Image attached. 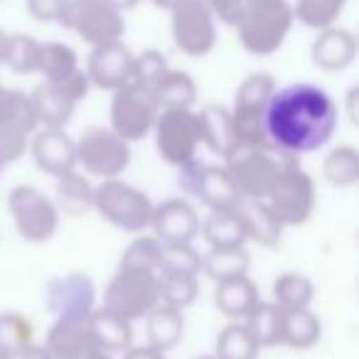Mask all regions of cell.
Instances as JSON below:
<instances>
[{"label":"cell","mask_w":359,"mask_h":359,"mask_svg":"<svg viewBox=\"0 0 359 359\" xmlns=\"http://www.w3.org/2000/svg\"><path fill=\"white\" fill-rule=\"evenodd\" d=\"M339 123L332 96L315 84L276 89L266 109V140L280 158H295L325 148Z\"/></svg>","instance_id":"cell-1"},{"label":"cell","mask_w":359,"mask_h":359,"mask_svg":"<svg viewBox=\"0 0 359 359\" xmlns=\"http://www.w3.org/2000/svg\"><path fill=\"white\" fill-rule=\"evenodd\" d=\"M293 22L288 0H249L244 18L236 25V37L249 55L269 57L283 47Z\"/></svg>","instance_id":"cell-2"},{"label":"cell","mask_w":359,"mask_h":359,"mask_svg":"<svg viewBox=\"0 0 359 359\" xmlns=\"http://www.w3.org/2000/svg\"><path fill=\"white\" fill-rule=\"evenodd\" d=\"M276 79L266 72L246 76L239 84L231 104V123H234L236 143L239 148H269L266 140V109L271 96L276 94Z\"/></svg>","instance_id":"cell-3"},{"label":"cell","mask_w":359,"mask_h":359,"mask_svg":"<svg viewBox=\"0 0 359 359\" xmlns=\"http://www.w3.org/2000/svg\"><path fill=\"white\" fill-rule=\"evenodd\" d=\"M153 202L143 190L128 185L126 180H101V185L94 187V210L111 226L130 234H140L150 226L153 217Z\"/></svg>","instance_id":"cell-4"},{"label":"cell","mask_w":359,"mask_h":359,"mask_svg":"<svg viewBox=\"0 0 359 359\" xmlns=\"http://www.w3.org/2000/svg\"><path fill=\"white\" fill-rule=\"evenodd\" d=\"M266 202L285 229L308 224L315 212V205H318L315 180L300 168L298 160L285 163L280 172L276 175L273 185L266 195Z\"/></svg>","instance_id":"cell-5"},{"label":"cell","mask_w":359,"mask_h":359,"mask_svg":"<svg viewBox=\"0 0 359 359\" xmlns=\"http://www.w3.org/2000/svg\"><path fill=\"white\" fill-rule=\"evenodd\" d=\"M57 22L91 47L116 42L126 32L123 13L111 8L106 0H67Z\"/></svg>","instance_id":"cell-6"},{"label":"cell","mask_w":359,"mask_h":359,"mask_svg":"<svg viewBox=\"0 0 359 359\" xmlns=\"http://www.w3.org/2000/svg\"><path fill=\"white\" fill-rule=\"evenodd\" d=\"M158 305V273L153 271L118 269L104 290V308L128 323L145 318Z\"/></svg>","instance_id":"cell-7"},{"label":"cell","mask_w":359,"mask_h":359,"mask_svg":"<svg viewBox=\"0 0 359 359\" xmlns=\"http://www.w3.org/2000/svg\"><path fill=\"white\" fill-rule=\"evenodd\" d=\"M8 210L15 222L18 234L30 244H45L60 229V210L55 200L35 185H18L8 195Z\"/></svg>","instance_id":"cell-8"},{"label":"cell","mask_w":359,"mask_h":359,"mask_svg":"<svg viewBox=\"0 0 359 359\" xmlns=\"http://www.w3.org/2000/svg\"><path fill=\"white\" fill-rule=\"evenodd\" d=\"M177 170L180 187L195 195L210 212H236V207L244 200L224 165H207L192 160Z\"/></svg>","instance_id":"cell-9"},{"label":"cell","mask_w":359,"mask_h":359,"mask_svg":"<svg viewBox=\"0 0 359 359\" xmlns=\"http://www.w3.org/2000/svg\"><path fill=\"white\" fill-rule=\"evenodd\" d=\"M76 165L101 180H114L128 170L130 143L104 126H91L76 140Z\"/></svg>","instance_id":"cell-10"},{"label":"cell","mask_w":359,"mask_h":359,"mask_svg":"<svg viewBox=\"0 0 359 359\" xmlns=\"http://www.w3.org/2000/svg\"><path fill=\"white\" fill-rule=\"evenodd\" d=\"M158 114L160 109L155 104L153 91L138 84H126L114 91L109 128L126 143H138L153 133Z\"/></svg>","instance_id":"cell-11"},{"label":"cell","mask_w":359,"mask_h":359,"mask_svg":"<svg viewBox=\"0 0 359 359\" xmlns=\"http://www.w3.org/2000/svg\"><path fill=\"white\" fill-rule=\"evenodd\" d=\"M293 160L295 158H280L266 148H239L224 160V168L229 170L244 200H266L276 175L285 163H293Z\"/></svg>","instance_id":"cell-12"},{"label":"cell","mask_w":359,"mask_h":359,"mask_svg":"<svg viewBox=\"0 0 359 359\" xmlns=\"http://www.w3.org/2000/svg\"><path fill=\"white\" fill-rule=\"evenodd\" d=\"M172 40L182 55L207 57L217 45V20L205 0H177L170 8Z\"/></svg>","instance_id":"cell-13"},{"label":"cell","mask_w":359,"mask_h":359,"mask_svg":"<svg viewBox=\"0 0 359 359\" xmlns=\"http://www.w3.org/2000/svg\"><path fill=\"white\" fill-rule=\"evenodd\" d=\"M153 135L160 158L172 168H182L197 160L202 138L195 111H160Z\"/></svg>","instance_id":"cell-14"},{"label":"cell","mask_w":359,"mask_h":359,"mask_svg":"<svg viewBox=\"0 0 359 359\" xmlns=\"http://www.w3.org/2000/svg\"><path fill=\"white\" fill-rule=\"evenodd\" d=\"M45 303L57 320H89L96 310V285L84 273L60 276L47 283Z\"/></svg>","instance_id":"cell-15"},{"label":"cell","mask_w":359,"mask_h":359,"mask_svg":"<svg viewBox=\"0 0 359 359\" xmlns=\"http://www.w3.org/2000/svg\"><path fill=\"white\" fill-rule=\"evenodd\" d=\"M200 215L185 197H170L153 207L150 229L163 246L170 244H192L200 236Z\"/></svg>","instance_id":"cell-16"},{"label":"cell","mask_w":359,"mask_h":359,"mask_svg":"<svg viewBox=\"0 0 359 359\" xmlns=\"http://www.w3.org/2000/svg\"><path fill=\"white\" fill-rule=\"evenodd\" d=\"M130 67H133V52L121 40H116L99 47H91V55L84 72L89 76L91 86L116 91L130 81Z\"/></svg>","instance_id":"cell-17"},{"label":"cell","mask_w":359,"mask_h":359,"mask_svg":"<svg viewBox=\"0 0 359 359\" xmlns=\"http://www.w3.org/2000/svg\"><path fill=\"white\" fill-rule=\"evenodd\" d=\"M32 160L45 175L62 177L76 170V140L67 135L65 130L37 128L30 138Z\"/></svg>","instance_id":"cell-18"},{"label":"cell","mask_w":359,"mask_h":359,"mask_svg":"<svg viewBox=\"0 0 359 359\" xmlns=\"http://www.w3.org/2000/svg\"><path fill=\"white\" fill-rule=\"evenodd\" d=\"M310 57H313V65L320 69L342 72L357 57V37L337 25L320 30L313 40V47H310Z\"/></svg>","instance_id":"cell-19"},{"label":"cell","mask_w":359,"mask_h":359,"mask_svg":"<svg viewBox=\"0 0 359 359\" xmlns=\"http://www.w3.org/2000/svg\"><path fill=\"white\" fill-rule=\"evenodd\" d=\"M45 349L52 359H84L99 347L91 337L89 320H55L47 332Z\"/></svg>","instance_id":"cell-20"},{"label":"cell","mask_w":359,"mask_h":359,"mask_svg":"<svg viewBox=\"0 0 359 359\" xmlns=\"http://www.w3.org/2000/svg\"><path fill=\"white\" fill-rule=\"evenodd\" d=\"M236 215L244 224L246 241H254L264 249H276L280 244L285 226L280 224V219L273 215L266 200H241Z\"/></svg>","instance_id":"cell-21"},{"label":"cell","mask_w":359,"mask_h":359,"mask_svg":"<svg viewBox=\"0 0 359 359\" xmlns=\"http://www.w3.org/2000/svg\"><path fill=\"white\" fill-rule=\"evenodd\" d=\"M197 123H200V138L207 148L215 155L229 158L239 150L234 133V123H231V114L226 106L222 104H207L205 109L197 114Z\"/></svg>","instance_id":"cell-22"},{"label":"cell","mask_w":359,"mask_h":359,"mask_svg":"<svg viewBox=\"0 0 359 359\" xmlns=\"http://www.w3.org/2000/svg\"><path fill=\"white\" fill-rule=\"evenodd\" d=\"M215 303L219 308V313H224L231 320H246L254 308L261 303V295L256 283L249 276H239V278L222 280L217 283L215 290Z\"/></svg>","instance_id":"cell-23"},{"label":"cell","mask_w":359,"mask_h":359,"mask_svg":"<svg viewBox=\"0 0 359 359\" xmlns=\"http://www.w3.org/2000/svg\"><path fill=\"white\" fill-rule=\"evenodd\" d=\"M89 330L96 347L101 352L116 354V352H128L133 347V325L128 320L118 318V315L109 313L106 308H99L91 313Z\"/></svg>","instance_id":"cell-24"},{"label":"cell","mask_w":359,"mask_h":359,"mask_svg":"<svg viewBox=\"0 0 359 359\" xmlns=\"http://www.w3.org/2000/svg\"><path fill=\"white\" fill-rule=\"evenodd\" d=\"M30 96L32 111H35V118L40 128H55V130H65V126L74 118L76 114V104H72L69 99L60 94L52 84H40L35 86V91Z\"/></svg>","instance_id":"cell-25"},{"label":"cell","mask_w":359,"mask_h":359,"mask_svg":"<svg viewBox=\"0 0 359 359\" xmlns=\"http://www.w3.org/2000/svg\"><path fill=\"white\" fill-rule=\"evenodd\" d=\"M145 332H148V347L158 349V352H168L185 334V318L182 310H175L170 305L160 303L145 315Z\"/></svg>","instance_id":"cell-26"},{"label":"cell","mask_w":359,"mask_h":359,"mask_svg":"<svg viewBox=\"0 0 359 359\" xmlns=\"http://www.w3.org/2000/svg\"><path fill=\"white\" fill-rule=\"evenodd\" d=\"M153 96L160 111H192L197 104V84L187 72L168 69L153 89Z\"/></svg>","instance_id":"cell-27"},{"label":"cell","mask_w":359,"mask_h":359,"mask_svg":"<svg viewBox=\"0 0 359 359\" xmlns=\"http://www.w3.org/2000/svg\"><path fill=\"white\" fill-rule=\"evenodd\" d=\"M60 215L67 217H84L86 212L94 210V185L91 180L81 172H69L57 177V200Z\"/></svg>","instance_id":"cell-28"},{"label":"cell","mask_w":359,"mask_h":359,"mask_svg":"<svg viewBox=\"0 0 359 359\" xmlns=\"http://www.w3.org/2000/svg\"><path fill=\"white\" fill-rule=\"evenodd\" d=\"M200 234L210 249H244L246 231L236 212H210L200 224Z\"/></svg>","instance_id":"cell-29"},{"label":"cell","mask_w":359,"mask_h":359,"mask_svg":"<svg viewBox=\"0 0 359 359\" xmlns=\"http://www.w3.org/2000/svg\"><path fill=\"white\" fill-rule=\"evenodd\" d=\"M0 128H18L27 135L40 128L25 91L0 84Z\"/></svg>","instance_id":"cell-30"},{"label":"cell","mask_w":359,"mask_h":359,"mask_svg":"<svg viewBox=\"0 0 359 359\" xmlns=\"http://www.w3.org/2000/svg\"><path fill=\"white\" fill-rule=\"evenodd\" d=\"M320 334H323V325H320V318L310 308L283 313L280 344L293 349H308L320 342Z\"/></svg>","instance_id":"cell-31"},{"label":"cell","mask_w":359,"mask_h":359,"mask_svg":"<svg viewBox=\"0 0 359 359\" xmlns=\"http://www.w3.org/2000/svg\"><path fill=\"white\" fill-rule=\"evenodd\" d=\"M251 256L246 249H210L202 256V273L210 276L215 283L249 276Z\"/></svg>","instance_id":"cell-32"},{"label":"cell","mask_w":359,"mask_h":359,"mask_svg":"<svg viewBox=\"0 0 359 359\" xmlns=\"http://www.w3.org/2000/svg\"><path fill=\"white\" fill-rule=\"evenodd\" d=\"M244 327L249 330V334L254 337V342L259 344V349L278 347L280 332H283V310H280L278 305L264 303V300H261L254 308V313L244 320Z\"/></svg>","instance_id":"cell-33"},{"label":"cell","mask_w":359,"mask_h":359,"mask_svg":"<svg viewBox=\"0 0 359 359\" xmlns=\"http://www.w3.org/2000/svg\"><path fill=\"white\" fill-rule=\"evenodd\" d=\"M323 177L339 190L354 187L359 182V150L354 145L332 148L323 160Z\"/></svg>","instance_id":"cell-34"},{"label":"cell","mask_w":359,"mask_h":359,"mask_svg":"<svg viewBox=\"0 0 359 359\" xmlns=\"http://www.w3.org/2000/svg\"><path fill=\"white\" fill-rule=\"evenodd\" d=\"M313 298H315V285L308 276L290 271V273H280L273 280V305H278L283 313L310 308Z\"/></svg>","instance_id":"cell-35"},{"label":"cell","mask_w":359,"mask_h":359,"mask_svg":"<svg viewBox=\"0 0 359 359\" xmlns=\"http://www.w3.org/2000/svg\"><path fill=\"white\" fill-rule=\"evenodd\" d=\"M349 0H295L290 3L293 8V20L310 30H327L339 20Z\"/></svg>","instance_id":"cell-36"},{"label":"cell","mask_w":359,"mask_h":359,"mask_svg":"<svg viewBox=\"0 0 359 359\" xmlns=\"http://www.w3.org/2000/svg\"><path fill=\"white\" fill-rule=\"evenodd\" d=\"M40 50L42 42H37L32 35H8L6 40V55H3V65L15 74H37L40 69Z\"/></svg>","instance_id":"cell-37"},{"label":"cell","mask_w":359,"mask_h":359,"mask_svg":"<svg viewBox=\"0 0 359 359\" xmlns=\"http://www.w3.org/2000/svg\"><path fill=\"white\" fill-rule=\"evenodd\" d=\"M76 69H79V57L69 45H65V42H42L37 74L45 76L47 84H55V81L65 79Z\"/></svg>","instance_id":"cell-38"},{"label":"cell","mask_w":359,"mask_h":359,"mask_svg":"<svg viewBox=\"0 0 359 359\" xmlns=\"http://www.w3.org/2000/svg\"><path fill=\"white\" fill-rule=\"evenodd\" d=\"M35 344V327L20 313H0V352L18 357Z\"/></svg>","instance_id":"cell-39"},{"label":"cell","mask_w":359,"mask_h":359,"mask_svg":"<svg viewBox=\"0 0 359 359\" xmlns=\"http://www.w3.org/2000/svg\"><path fill=\"white\" fill-rule=\"evenodd\" d=\"M158 293L163 305H170L175 310H185L200 295V280H197V276L158 273Z\"/></svg>","instance_id":"cell-40"},{"label":"cell","mask_w":359,"mask_h":359,"mask_svg":"<svg viewBox=\"0 0 359 359\" xmlns=\"http://www.w3.org/2000/svg\"><path fill=\"white\" fill-rule=\"evenodd\" d=\"M217 359H256L259 357V344L244 327V323H231L217 334Z\"/></svg>","instance_id":"cell-41"},{"label":"cell","mask_w":359,"mask_h":359,"mask_svg":"<svg viewBox=\"0 0 359 359\" xmlns=\"http://www.w3.org/2000/svg\"><path fill=\"white\" fill-rule=\"evenodd\" d=\"M158 273L197 276L202 273V254L192 244H170L163 246Z\"/></svg>","instance_id":"cell-42"},{"label":"cell","mask_w":359,"mask_h":359,"mask_svg":"<svg viewBox=\"0 0 359 359\" xmlns=\"http://www.w3.org/2000/svg\"><path fill=\"white\" fill-rule=\"evenodd\" d=\"M160 256H163V244L150 236H138L130 241V246L121 256L118 269H138V271H153L158 273L160 269Z\"/></svg>","instance_id":"cell-43"},{"label":"cell","mask_w":359,"mask_h":359,"mask_svg":"<svg viewBox=\"0 0 359 359\" xmlns=\"http://www.w3.org/2000/svg\"><path fill=\"white\" fill-rule=\"evenodd\" d=\"M170 65L165 60L163 52L158 50H143L140 55H133V67H130V81L128 84H138L143 89L153 91L160 84L165 74H168Z\"/></svg>","instance_id":"cell-44"},{"label":"cell","mask_w":359,"mask_h":359,"mask_svg":"<svg viewBox=\"0 0 359 359\" xmlns=\"http://www.w3.org/2000/svg\"><path fill=\"white\" fill-rule=\"evenodd\" d=\"M30 138L32 135L22 133L18 128H0V155H3L6 165L15 163V160H20L27 153Z\"/></svg>","instance_id":"cell-45"},{"label":"cell","mask_w":359,"mask_h":359,"mask_svg":"<svg viewBox=\"0 0 359 359\" xmlns=\"http://www.w3.org/2000/svg\"><path fill=\"white\" fill-rule=\"evenodd\" d=\"M52 86H55V89L60 91L65 99H69L72 104H76V106H79L91 91V81H89V76H86V72L81 69V67L76 72H72L69 76H65V79L55 81Z\"/></svg>","instance_id":"cell-46"},{"label":"cell","mask_w":359,"mask_h":359,"mask_svg":"<svg viewBox=\"0 0 359 359\" xmlns=\"http://www.w3.org/2000/svg\"><path fill=\"white\" fill-rule=\"evenodd\" d=\"M205 6L210 8V13L215 15L217 22H224L229 27H236L244 18L249 0H205Z\"/></svg>","instance_id":"cell-47"},{"label":"cell","mask_w":359,"mask_h":359,"mask_svg":"<svg viewBox=\"0 0 359 359\" xmlns=\"http://www.w3.org/2000/svg\"><path fill=\"white\" fill-rule=\"evenodd\" d=\"M67 0H25L27 15L37 22H57Z\"/></svg>","instance_id":"cell-48"},{"label":"cell","mask_w":359,"mask_h":359,"mask_svg":"<svg viewBox=\"0 0 359 359\" xmlns=\"http://www.w3.org/2000/svg\"><path fill=\"white\" fill-rule=\"evenodd\" d=\"M344 111H347L349 121L357 126L359 123V86H352V89L347 91V96H344Z\"/></svg>","instance_id":"cell-49"},{"label":"cell","mask_w":359,"mask_h":359,"mask_svg":"<svg viewBox=\"0 0 359 359\" xmlns=\"http://www.w3.org/2000/svg\"><path fill=\"white\" fill-rule=\"evenodd\" d=\"M123 359H165V354L145 344V347H130L128 352L123 354Z\"/></svg>","instance_id":"cell-50"},{"label":"cell","mask_w":359,"mask_h":359,"mask_svg":"<svg viewBox=\"0 0 359 359\" xmlns=\"http://www.w3.org/2000/svg\"><path fill=\"white\" fill-rule=\"evenodd\" d=\"M13 359H52V354L45 349V344H30L25 352H20Z\"/></svg>","instance_id":"cell-51"},{"label":"cell","mask_w":359,"mask_h":359,"mask_svg":"<svg viewBox=\"0 0 359 359\" xmlns=\"http://www.w3.org/2000/svg\"><path fill=\"white\" fill-rule=\"evenodd\" d=\"M111 8H116L118 13H126V11H130V8H135L140 3V0H106Z\"/></svg>","instance_id":"cell-52"},{"label":"cell","mask_w":359,"mask_h":359,"mask_svg":"<svg viewBox=\"0 0 359 359\" xmlns=\"http://www.w3.org/2000/svg\"><path fill=\"white\" fill-rule=\"evenodd\" d=\"M150 3H153V6H158V8H163V11H170L177 0H150Z\"/></svg>","instance_id":"cell-53"},{"label":"cell","mask_w":359,"mask_h":359,"mask_svg":"<svg viewBox=\"0 0 359 359\" xmlns=\"http://www.w3.org/2000/svg\"><path fill=\"white\" fill-rule=\"evenodd\" d=\"M84 359H114V354H109V352H101V349H96V352H91L89 357H84Z\"/></svg>","instance_id":"cell-54"},{"label":"cell","mask_w":359,"mask_h":359,"mask_svg":"<svg viewBox=\"0 0 359 359\" xmlns=\"http://www.w3.org/2000/svg\"><path fill=\"white\" fill-rule=\"evenodd\" d=\"M6 40H8V35L0 30V65H3V55H6Z\"/></svg>","instance_id":"cell-55"},{"label":"cell","mask_w":359,"mask_h":359,"mask_svg":"<svg viewBox=\"0 0 359 359\" xmlns=\"http://www.w3.org/2000/svg\"><path fill=\"white\" fill-rule=\"evenodd\" d=\"M3 168H6V160H3V155H0V172H3Z\"/></svg>","instance_id":"cell-56"},{"label":"cell","mask_w":359,"mask_h":359,"mask_svg":"<svg viewBox=\"0 0 359 359\" xmlns=\"http://www.w3.org/2000/svg\"><path fill=\"white\" fill-rule=\"evenodd\" d=\"M0 359H13V357H8V354H3V352H0Z\"/></svg>","instance_id":"cell-57"},{"label":"cell","mask_w":359,"mask_h":359,"mask_svg":"<svg viewBox=\"0 0 359 359\" xmlns=\"http://www.w3.org/2000/svg\"><path fill=\"white\" fill-rule=\"evenodd\" d=\"M197 359H217V357H197Z\"/></svg>","instance_id":"cell-58"}]
</instances>
